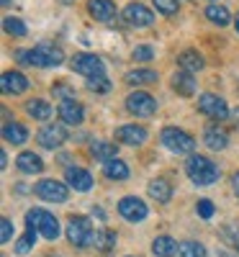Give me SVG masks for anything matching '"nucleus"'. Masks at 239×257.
<instances>
[{"label": "nucleus", "mask_w": 239, "mask_h": 257, "mask_svg": "<svg viewBox=\"0 0 239 257\" xmlns=\"http://www.w3.org/2000/svg\"><path fill=\"white\" fill-rule=\"evenodd\" d=\"M116 142L126 144V147H142L147 142V128L137 126V123H126L116 128Z\"/></svg>", "instance_id": "2eb2a0df"}, {"label": "nucleus", "mask_w": 239, "mask_h": 257, "mask_svg": "<svg viewBox=\"0 0 239 257\" xmlns=\"http://www.w3.org/2000/svg\"><path fill=\"white\" fill-rule=\"evenodd\" d=\"M57 113H59L62 123H67V126H80V123H82V118H85V108L77 103V98L59 100V105H57Z\"/></svg>", "instance_id": "ddd939ff"}, {"label": "nucleus", "mask_w": 239, "mask_h": 257, "mask_svg": "<svg viewBox=\"0 0 239 257\" xmlns=\"http://www.w3.org/2000/svg\"><path fill=\"white\" fill-rule=\"evenodd\" d=\"M3 29H6V34L18 36V39L29 34V29H26V24H24V18H18V16H6V18H3Z\"/></svg>", "instance_id": "7c9ffc66"}, {"label": "nucleus", "mask_w": 239, "mask_h": 257, "mask_svg": "<svg viewBox=\"0 0 239 257\" xmlns=\"http://www.w3.org/2000/svg\"><path fill=\"white\" fill-rule=\"evenodd\" d=\"M3 139L11 142V144H26L29 142V128L24 123H16V121H8L3 126Z\"/></svg>", "instance_id": "5701e85b"}, {"label": "nucleus", "mask_w": 239, "mask_h": 257, "mask_svg": "<svg viewBox=\"0 0 239 257\" xmlns=\"http://www.w3.org/2000/svg\"><path fill=\"white\" fill-rule=\"evenodd\" d=\"M211 3H216V0H211Z\"/></svg>", "instance_id": "a18cd8bd"}, {"label": "nucleus", "mask_w": 239, "mask_h": 257, "mask_svg": "<svg viewBox=\"0 0 239 257\" xmlns=\"http://www.w3.org/2000/svg\"><path fill=\"white\" fill-rule=\"evenodd\" d=\"M34 190H36V196L41 201H49V203H64V201H67V196H70L67 183H59V180H52V178L39 180Z\"/></svg>", "instance_id": "0eeeda50"}, {"label": "nucleus", "mask_w": 239, "mask_h": 257, "mask_svg": "<svg viewBox=\"0 0 239 257\" xmlns=\"http://www.w3.org/2000/svg\"><path fill=\"white\" fill-rule=\"evenodd\" d=\"M195 211H198L201 219H211V216H213V203H211L208 198H201L198 206H195Z\"/></svg>", "instance_id": "4c0bfd02"}, {"label": "nucleus", "mask_w": 239, "mask_h": 257, "mask_svg": "<svg viewBox=\"0 0 239 257\" xmlns=\"http://www.w3.org/2000/svg\"><path fill=\"white\" fill-rule=\"evenodd\" d=\"M124 80L129 85H152V82H157V72L155 70H132V72H126Z\"/></svg>", "instance_id": "c756f323"}, {"label": "nucleus", "mask_w": 239, "mask_h": 257, "mask_svg": "<svg viewBox=\"0 0 239 257\" xmlns=\"http://www.w3.org/2000/svg\"><path fill=\"white\" fill-rule=\"evenodd\" d=\"M93 237H95V229H93V224L85 216H70V221H67V239H70V244L88 247V244H93Z\"/></svg>", "instance_id": "423d86ee"}, {"label": "nucleus", "mask_w": 239, "mask_h": 257, "mask_svg": "<svg viewBox=\"0 0 239 257\" xmlns=\"http://www.w3.org/2000/svg\"><path fill=\"white\" fill-rule=\"evenodd\" d=\"M90 155L98 157L100 162H108V160H116L118 157V147L113 142H103V139H95L90 144Z\"/></svg>", "instance_id": "b1692460"}, {"label": "nucleus", "mask_w": 239, "mask_h": 257, "mask_svg": "<svg viewBox=\"0 0 239 257\" xmlns=\"http://www.w3.org/2000/svg\"><path fill=\"white\" fill-rule=\"evenodd\" d=\"M234 247H236V252H239V231H236V237H234Z\"/></svg>", "instance_id": "c03bdc74"}, {"label": "nucleus", "mask_w": 239, "mask_h": 257, "mask_svg": "<svg viewBox=\"0 0 239 257\" xmlns=\"http://www.w3.org/2000/svg\"><path fill=\"white\" fill-rule=\"evenodd\" d=\"M88 13L100 24H108L116 18V3L113 0H88Z\"/></svg>", "instance_id": "f3484780"}, {"label": "nucleus", "mask_w": 239, "mask_h": 257, "mask_svg": "<svg viewBox=\"0 0 239 257\" xmlns=\"http://www.w3.org/2000/svg\"><path fill=\"white\" fill-rule=\"evenodd\" d=\"M16 57H18V62L31 64V67H41V70L59 67L64 62V52L57 44H49V41H41V44H36L31 49H18Z\"/></svg>", "instance_id": "f257e3e1"}, {"label": "nucleus", "mask_w": 239, "mask_h": 257, "mask_svg": "<svg viewBox=\"0 0 239 257\" xmlns=\"http://www.w3.org/2000/svg\"><path fill=\"white\" fill-rule=\"evenodd\" d=\"M11 237H13V221L11 219H3V221H0V242L8 244Z\"/></svg>", "instance_id": "e433bc0d"}, {"label": "nucleus", "mask_w": 239, "mask_h": 257, "mask_svg": "<svg viewBox=\"0 0 239 257\" xmlns=\"http://www.w3.org/2000/svg\"><path fill=\"white\" fill-rule=\"evenodd\" d=\"M116 244V234L108 229V226H103V229H95V237H93V247L95 249H103V252H108Z\"/></svg>", "instance_id": "c85d7f7f"}, {"label": "nucleus", "mask_w": 239, "mask_h": 257, "mask_svg": "<svg viewBox=\"0 0 239 257\" xmlns=\"http://www.w3.org/2000/svg\"><path fill=\"white\" fill-rule=\"evenodd\" d=\"M203 144L208 149H213V152H221V149L229 147V137L221 126H208L206 132H203Z\"/></svg>", "instance_id": "6ab92c4d"}, {"label": "nucleus", "mask_w": 239, "mask_h": 257, "mask_svg": "<svg viewBox=\"0 0 239 257\" xmlns=\"http://www.w3.org/2000/svg\"><path fill=\"white\" fill-rule=\"evenodd\" d=\"M132 59H137V62H152V59H155V49H152V47H147V44H142V47H134V52H132Z\"/></svg>", "instance_id": "c9c22d12"}, {"label": "nucleus", "mask_w": 239, "mask_h": 257, "mask_svg": "<svg viewBox=\"0 0 239 257\" xmlns=\"http://www.w3.org/2000/svg\"><path fill=\"white\" fill-rule=\"evenodd\" d=\"M147 193H149V198H155L157 203H167L172 198V185L165 178H155L147 185Z\"/></svg>", "instance_id": "412c9836"}, {"label": "nucleus", "mask_w": 239, "mask_h": 257, "mask_svg": "<svg viewBox=\"0 0 239 257\" xmlns=\"http://www.w3.org/2000/svg\"><path fill=\"white\" fill-rule=\"evenodd\" d=\"M198 111L211 116V118H219V121L229 118V113H231L226 100L221 95H216V93H201L198 95Z\"/></svg>", "instance_id": "1a4fd4ad"}, {"label": "nucleus", "mask_w": 239, "mask_h": 257, "mask_svg": "<svg viewBox=\"0 0 239 257\" xmlns=\"http://www.w3.org/2000/svg\"><path fill=\"white\" fill-rule=\"evenodd\" d=\"M6 165H8V155L0 152V167H6Z\"/></svg>", "instance_id": "79ce46f5"}, {"label": "nucleus", "mask_w": 239, "mask_h": 257, "mask_svg": "<svg viewBox=\"0 0 239 257\" xmlns=\"http://www.w3.org/2000/svg\"><path fill=\"white\" fill-rule=\"evenodd\" d=\"M26 226L36 229L44 239L54 242L59 237V221L54 213H49L47 208H29L26 211Z\"/></svg>", "instance_id": "7ed1b4c3"}, {"label": "nucleus", "mask_w": 239, "mask_h": 257, "mask_svg": "<svg viewBox=\"0 0 239 257\" xmlns=\"http://www.w3.org/2000/svg\"><path fill=\"white\" fill-rule=\"evenodd\" d=\"M160 142H162L165 149H170L172 155H193V149H195V139H193L188 132L178 128V126H167V128H162Z\"/></svg>", "instance_id": "20e7f679"}, {"label": "nucleus", "mask_w": 239, "mask_h": 257, "mask_svg": "<svg viewBox=\"0 0 239 257\" xmlns=\"http://www.w3.org/2000/svg\"><path fill=\"white\" fill-rule=\"evenodd\" d=\"M185 173H188V178L195 185H213L216 180H219V175H221L219 167H216V162H211L203 155H190L188 162H185Z\"/></svg>", "instance_id": "f03ea898"}, {"label": "nucleus", "mask_w": 239, "mask_h": 257, "mask_svg": "<svg viewBox=\"0 0 239 257\" xmlns=\"http://www.w3.org/2000/svg\"><path fill=\"white\" fill-rule=\"evenodd\" d=\"M152 6H155L157 13H162V16H178V11H180L178 0H152Z\"/></svg>", "instance_id": "72a5a7b5"}, {"label": "nucleus", "mask_w": 239, "mask_h": 257, "mask_svg": "<svg viewBox=\"0 0 239 257\" xmlns=\"http://www.w3.org/2000/svg\"><path fill=\"white\" fill-rule=\"evenodd\" d=\"M126 111L134 113V116H152L157 111V100H155V95L137 90L132 95H126Z\"/></svg>", "instance_id": "9d476101"}, {"label": "nucleus", "mask_w": 239, "mask_h": 257, "mask_svg": "<svg viewBox=\"0 0 239 257\" xmlns=\"http://www.w3.org/2000/svg\"><path fill=\"white\" fill-rule=\"evenodd\" d=\"M178 254H180V257H206V247H203L201 242L188 239V242H180Z\"/></svg>", "instance_id": "473e14b6"}, {"label": "nucleus", "mask_w": 239, "mask_h": 257, "mask_svg": "<svg viewBox=\"0 0 239 257\" xmlns=\"http://www.w3.org/2000/svg\"><path fill=\"white\" fill-rule=\"evenodd\" d=\"M178 64H180V70H185V72H201L203 67H206V59H203V54L201 52H195V49H185V52H180L178 54Z\"/></svg>", "instance_id": "a211bd4d"}, {"label": "nucleus", "mask_w": 239, "mask_h": 257, "mask_svg": "<svg viewBox=\"0 0 239 257\" xmlns=\"http://www.w3.org/2000/svg\"><path fill=\"white\" fill-rule=\"evenodd\" d=\"M64 183L75 190H80V193H88L93 188V175L82 167H67L64 170Z\"/></svg>", "instance_id": "dca6fc26"}, {"label": "nucleus", "mask_w": 239, "mask_h": 257, "mask_svg": "<svg viewBox=\"0 0 239 257\" xmlns=\"http://www.w3.org/2000/svg\"><path fill=\"white\" fill-rule=\"evenodd\" d=\"M178 247L180 244L172 237H167V234H165V237H157L155 242H152V252H155V257H172L178 252Z\"/></svg>", "instance_id": "a878e982"}, {"label": "nucleus", "mask_w": 239, "mask_h": 257, "mask_svg": "<svg viewBox=\"0 0 239 257\" xmlns=\"http://www.w3.org/2000/svg\"><path fill=\"white\" fill-rule=\"evenodd\" d=\"M0 88H3L6 95H21V93L29 90V77L18 70H8L0 77Z\"/></svg>", "instance_id": "4468645a"}, {"label": "nucleus", "mask_w": 239, "mask_h": 257, "mask_svg": "<svg viewBox=\"0 0 239 257\" xmlns=\"http://www.w3.org/2000/svg\"><path fill=\"white\" fill-rule=\"evenodd\" d=\"M172 90H175L178 95H193L195 93V80H193V75L190 72H185V70H180V72H175L172 75Z\"/></svg>", "instance_id": "4be33fe9"}, {"label": "nucleus", "mask_w": 239, "mask_h": 257, "mask_svg": "<svg viewBox=\"0 0 239 257\" xmlns=\"http://www.w3.org/2000/svg\"><path fill=\"white\" fill-rule=\"evenodd\" d=\"M118 213H121L126 221L139 224V221H144V219L149 216V208H147V203H144L142 198H137V196H126V198L118 201Z\"/></svg>", "instance_id": "9b49d317"}, {"label": "nucleus", "mask_w": 239, "mask_h": 257, "mask_svg": "<svg viewBox=\"0 0 239 257\" xmlns=\"http://www.w3.org/2000/svg\"><path fill=\"white\" fill-rule=\"evenodd\" d=\"M88 90H93V93H108V90H111V80H108L105 75L90 77L88 80Z\"/></svg>", "instance_id": "f704fd0d"}, {"label": "nucleus", "mask_w": 239, "mask_h": 257, "mask_svg": "<svg viewBox=\"0 0 239 257\" xmlns=\"http://www.w3.org/2000/svg\"><path fill=\"white\" fill-rule=\"evenodd\" d=\"M129 257H132V254H129Z\"/></svg>", "instance_id": "49530a36"}, {"label": "nucleus", "mask_w": 239, "mask_h": 257, "mask_svg": "<svg viewBox=\"0 0 239 257\" xmlns=\"http://www.w3.org/2000/svg\"><path fill=\"white\" fill-rule=\"evenodd\" d=\"M234 29H236V34H239V13H236V18H234Z\"/></svg>", "instance_id": "37998d69"}, {"label": "nucleus", "mask_w": 239, "mask_h": 257, "mask_svg": "<svg viewBox=\"0 0 239 257\" xmlns=\"http://www.w3.org/2000/svg\"><path fill=\"white\" fill-rule=\"evenodd\" d=\"M36 234H39V231L29 226V229H26V234H24V237H21V239L16 242V247H13V249H16V254H29V252L34 249V244H36Z\"/></svg>", "instance_id": "2f4dec72"}, {"label": "nucleus", "mask_w": 239, "mask_h": 257, "mask_svg": "<svg viewBox=\"0 0 239 257\" xmlns=\"http://www.w3.org/2000/svg\"><path fill=\"white\" fill-rule=\"evenodd\" d=\"M70 67L77 72V75H82V77H100V75H105V64H103V59L98 57V54H90V52H77L72 59H70Z\"/></svg>", "instance_id": "39448f33"}, {"label": "nucleus", "mask_w": 239, "mask_h": 257, "mask_svg": "<svg viewBox=\"0 0 239 257\" xmlns=\"http://www.w3.org/2000/svg\"><path fill=\"white\" fill-rule=\"evenodd\" d=\"M36 142L44 149H59L64 142H67V132H64V126H59V123H47V126L39 128Z\"/></svg>", "instance_id": "f8f14e48"}, {"label": "nucleus", "mask_w": 239, "mask_h": 257, "mask_svg": "<svg viewBox=\"0 0 239 257\" xmlns=\"http://www.w3.org/2000/svg\"><path fill=\"white\" fill-rule=\"evenodd\" d=\"M54 95H57L59 100H70V98H75V90L67 88L64 82H59V85H54Z\"/></svg>", "instance_id": "58836bf2"}, {"label": "nucleus", "mask_w": 239, "mask_h": 257, "mask_svg": "<svg viewBox=\"0 0 239 257\" xmlns=\"http://www.w3.org/2000/svg\"><path fill=\"white\" fill-rule=\"evenodd\" d=\"M103 173H105V178H111V180H126L129 178V167H126V162H121L116 157V160L103 162Z\"/></svg>", "instance_id": "cd10ccee"}, {"label": "nucleus", "mask_w": 239, "mask_h": 257, "mask_svg": "<svg viewBox=\"0 0 239 257\" xmlns=\"http://www.w3.org/2000/svg\"><path fill=\"white\" fill-rule=\"evenodd\" d=\"M206 18L211 21L213 26H229V24H231V13H229L224 6H219V3H211V6L206 8Z\"/></svg>", "instance_id": "bb28decb"}, {"label": "nucleus", "mask_w": 239, "mask_h": 257, "mask_svg": "<svg viewBox=\"0 0 239 257\" xmlns=\"http://www.w3.org/2000/svg\"><path fill=\"white\" fill-rule=\"evenodd\" d=\"M231 118H234V123H236V128H239V105L231 111Z\"/></svg>", "instance_id": "a19ab883"}, {"label": "nucleus", "mask_w": 239, "mask_h": 257, "mask_svg": "<svg viewBox=\"0 0 239 257\" xmlns=\"http://www.w3.org/2000/svg\"><path fill=\"white\" fill-rule=\"evenodd\" d=\"M16 167L26 175H39L41 170H44V160H41L39 155H34V152H21L16 157Z\"/></svg>", "instance_id": "aec40b11"}, {"label": "nucleus", "mask_w": 239, "mask_h": 257, "mask_svg": "<svg viewBox=\"0 0 239 257\" xmlns=\"http://www.w3.org/2000/svg\"><path fill=\"white\" fill-rule=\"evenodd\" d=\"M26 113L34 118V121H49L52 118V105L41 98H34L26 103Z\"/></svg>", "instance_id": "393cba45"}, {"label": "nucleus", "mask_w": 239, "mask_h": 257, "mask_svg": "<svg viewBox=\"0 0 239 257\" xmlns=\"http://www.w3.org/2000/svg\"><path fill=\"white\" fill-rule=\"evenodd\" d=\"M121 18H124V24L132 26V29H147V26L155 24V13L142 3H129L121 11Z\"/></svg>", "instance_id": "6e6552de"}, {"label": "nucleus", "mask_w": 239, "mask_h": 257, "mask_svg": "<svg viewBox=\"0 0 239 257\" xmlns=\"http://www.w3.org/2000/svg\"><path fill=\"white\" fill-rule=\"evenodd\" d=\"M231 188H234L236 198H239V173H234V175H231Z\"/></svg>", "instance_id": "ea45409f"}]
</instances>
